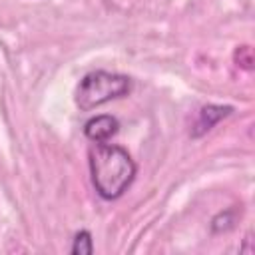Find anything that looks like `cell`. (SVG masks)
<instances>
[{
	"label": "cell",
	"mask_w": 255,
	"mask_h": 255,
	"mask_svg": "<svg viewBox=\"0 0 255 255\" xmlns=\"http://www.w3.org/2000/svg\"><path fill=\"white\" fill-rule=\"evenodd\" d=\"M90 179L96 193L106 201L120 199L135 179L137 165L129 151L116 143H96L88 151Z\"/></svg>",
	"instance_id": "6da1fadb"
},
{
	"label": "cell",
	"mask_w": 255,
	"mask_h": 255,
	"mask_svg": "<svg viewBox=\"0 0 255 255\" xmlns=\"http://www.w3.org/2000/svg\"><path fill=\"white\" fill-rule=\"evenodd\" d=\"M131 92V78L116 72L94 70L86 74L76 88V106L82 112L96 110L112 100L124 98Z\"/></svg>",
	"instance_id": "7a4b0ae2"
},
{
	"label": "cell",
	"mask_w": 255,
	"mask_h": 255,
	"mask_svg": "<svg viewBox=\"0 0 255 255\" xmlns=\"http://www.w3.org/2000/svg\"><path fill=\"white\" fill-rule=\"evenodd\" d=\"M118 131H120V120L112 114L94 116L84 124V135L94 143L110 141Z\"/></svg>",
	"instance_id": "3957f363"
},
{
	"label": "cell",
	"mask_w": 255,
	"mask_h": 255,
	"mask_svg": "<svg viewBox=\"0 0 255 255\" xmlns=\"http://www.w3.org/2000/svg\"><path fill=\"white\" fill-rule=\"evenodd\" d=\"M233 108L231 106H217V104H207L197 112L195 124L191 128V137H201L203 133H207L213 126H217L223 118L231 116Z\"/></svg>",
	"instance_id": "277c9868"
},
{
	"label": "cell",
	"mask_w": 255,
	"mask_h": 255,
	"mask_svg": "<svg viewBox=\"0 0 255 255\" xmlns=\"http://www.w3.org/2000/svg\"><path fill=\"white\" fill-rule=\"evenodd\" d=\"M237 207H229L219 211L213 219H211V233H227L235 227L237 223Z\"/></svg>",
	"instance_id": "5b68a950"
},
{
	"label": "cell",
	"mask_w": 255,
	"mask_h": 255,
	"mask_svg": "<svg viewBox=\"0 0 255 255\" xmlns=\"http://www.w3.org/2000/svg\"><path fill=\"white\" fill-rule=\"evenodd\" d=\"M72 255H92L94 253V239L88 229H82L72 239Z\"/></svg>",
	"instance_id": "8992f818"
}]
</instances>
